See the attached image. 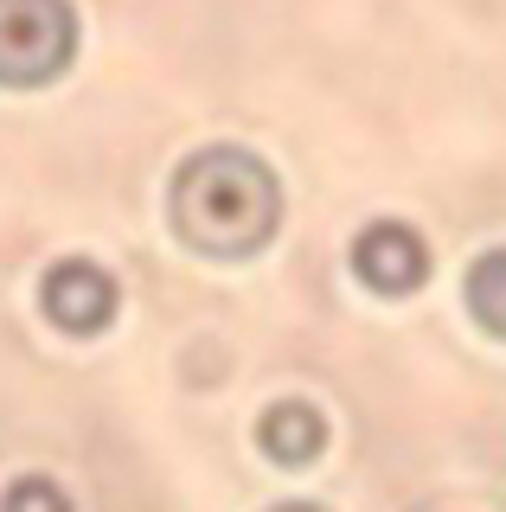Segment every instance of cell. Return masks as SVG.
<instances>
[{
    "label": "cell",
    "instance_id": "obj_1",
    "mask_svg": "<svg viewBox=\"0 0 506 512\" xmlns=\"http://www.w3.org/2000/svg\"><path fill=\"white\" fill-rule=\"evenodd\" d=\"M167 212H173V231L199 256L244 263V256H257L276 237L282 186H276L270 160L218 141V148H199L193 160H180V173L167 186Z\"/></svg>",
    "mask_w": 506,
    "mask_h": 512
},
{
    "label": "cell",
    "instance_id": "obj_2",
    "mask_svg": "<svg viewBox=\"0 0 506 512\" xmlns=\"http://www.w3.org/2000/svg\"><path fill=\"white\" fill-rule=\"evenodd\" d=\"M77 52L71 0H0V84L39 90Z\"/></svg>",
    "mask_w": 506,
    "mask_h": 512
},
{
    "label": "cell",
    "instance_id": "obj_3",
    "mask_svg": "<svg viewBox=\"0 0 506 512\" xmlns=\"http://www.w3.org/2000/svg\"><path fill=\"white\" fill-rule=\"evenodd\" d=\"M39 301H45V314H52V327H65V333H103L109 320H116V308H122V288H116L109 269L84 263V256H65V263L45 269Z\"/></svg>",
    "mask_w": 506,
    "mask_h": 512
},
{
    "label": "cell",
    "instance_id": "obj_4",
    "mask_svg": "<svg viewBox=\"0 0 506 512\" xmlns=\"http://www.w3.org/2000/svg\"><path fill=\"white\" fill-rule=\"evenodd\" d=\"M353 269L359 282L378 288V295H410V288L430 282V244H423L410 224L398 218H378L353 237Z\"/></svg>",
    "mask_w": 506,
    "mask_h": 512
},
{
    "label": "cell",
    "instance_id": "obj_5",
    "mask_svg": "<svg viewBox=\"0 0 506 512\" xmlns=\"http://www.w3.org/2000/svg\"><path fill=\"white\" fill-rule=\"evenodd\" d=\"M257 448L270 461H282V468H308V461L327 448V416L314 410V404H302V397H282V404L263 410Z\"/></svg>",
    "mask_w": 506,
    "mask_h": 512
},
{
    "label": "cell",
    "instance_id": "obj_6",
    "mask_svg": "<svg viewBox=\"0 0 506 512\" xmlns=\"http://www.w3.org/2000/svg\"><path fill=\"white\" fill-rule=\"evenodd\" d=\"M468 314L481 320L494 340H506V250L474 256V269H468Z\"/></svg>",
    "mask_w": 506,
    "mask_h": 512
},
{
    "label": "cell",
    "instance_id": "obj_7",
    "mask_svg": "<svg viewBox=\"0 0 506 512\" xmlns=\"http://www.w3.org/2000/svg\"><path fill=\"white\" fill-rule=\"evenodd\" d=\"M0 512H71V493L52 474H20L7 487V500H0Z\"/></svg>",
    "mask_w": 506,
    "mask_h": 512
},
{
    "label": "cell",
    "instance_id": "obj_8",
    "mask_svg": "<svg viewBox=\"0 0 506 512\" xmlns=\"http://www.w3.org/2000/svg\"><path fill=\"white\" fill-rule=\"evenodd\" d=\"M270 512H321V506H308V500H282V506H270Z\"/></svg>",
    "mask_w": 506,
    "mask_h": 512
}]
</instances>
